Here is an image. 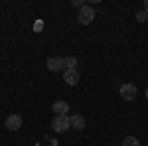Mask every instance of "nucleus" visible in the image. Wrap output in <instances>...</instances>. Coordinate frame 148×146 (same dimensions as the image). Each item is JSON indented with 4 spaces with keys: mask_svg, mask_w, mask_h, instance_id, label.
<instances>
[{
    "mask_svg": "<svg viewBox=\"0 0 148 146\" xmlns=\"http://www.w3.org/2000/svg\"><path fill=\"white\" fill-rule=\"evenodd\" d=\"M69 126H71V117L69 114H56L53 117V130L56 132H65L69 130Z\"/></svg>",
    "mask_w": 148,
    "mask_h": 146,
    "instance_id": "nucleus-1",
    "label": "nucleus"
},
{
    "mask_svg": "<svg viewBox=\"0 0 148 146\" xmlns=\"http://www.w3.org/2000/svg\"><path fill=\"white\" fill-rule=\"evenodd\" d=\"M95 20V10H93L91 6H83V8H79V12H77V22L81 24V26H89V24Z\"/></svg>",
    "mask_w": 148,
    "mask_h": 146,
    "instance_id": "nucleus-2",
    "label": "nucleus"
},
{
    "mask_svg": "<svg viewBox=\"0 0 148 146\" xmlns=\"http://www.w3.org/2000/svg\"><path fill=\"white\" fill-rule=\"evenodd\" d=\"M144 95H146V99H148V89H146V93H144Z\"/></svg>",
    "mask_w": 148,
    "mask_h": 146,
    "instance_id": "nucleus-15",
    "label": "nucleus"
},
{
    "mask_svg": "<svg viewBox=\"0 0 148 146\" xmlns=\"http://www.w3.org/2000/svg\"><path fill=\"white\" fill-rule=\"evenodd\" d=\"M123 146H140V140H138L136 136H126L125 140H123Z\"/></svg>",
    "mask_w": 148,
    "mask_h": 146,
    "instance_id": "nucleus-10",
    "label": "nucleus"
},
{
    "mask_svg": "<svg viewBox=\"0 0 148 146\" xmlns=\"http://www.w3.org/2000/svg\"><path fill=\"white\" fill-rule=\"evenodd\" d=\"M73 6H77V8H83V6H85V4H83V2H81V0H75V2H73Z\"/></svg>",
    "mask_w": 148,
    "mask_h": 146,
    "instance_id": "nucleus-13",
    "label": "nucleus"
},
{
    "mask_svg": "<svg viewBox=\"0 0 148 146\" xmlns=\"http://www.w3.org/2000/svg\"><path fill=\"white\" fill-rule=\"evenodd\" d=\"M71 128H75V130H83V128H85V119H83V114H73V117H71Z\"/></svg>",
    "mask_w": 148,
    "mask_h": 146,
    "instance_id": "nucleus-8",
    "label": "nucleus"
},
{
    "mask_svg": "<svg viewBox=\"0 0 148 146\" xmlns=\"http://www.w3.org/2000/svg\"><path fill=\"white\" fill-rule=\"evenodd\" d=\"M51 111L56 112V114H67L69 105H67L65 101H53V105H51Z\"/></svg>",
    "mask_w": 148,
    "mask_h": 146,
    "instance_id": "nucleus-7",
    "label": "nucleus"
},
{
    "mask_svg": "<svg viewBox=\"0 0 148 146\" xmlns=\"http://www.w3.org/2000/svg\"><path fill=\"white\" fill-rule=\"evenodd\" d=\"M47 69L51 71V73H57V71H61V69H65V57H49L47 59Z\"/></svg>",
    "mask_w": 148,
    "mask_h": 146,
    "instance_id": "nucleus-4",
    "label": "nucleus"
},
{
    "mask_svg": "<svg viewBox=\"0 0 148 146\" xmlns=\"http://www.w3.org/2000/svg\"><path fill=\"white\" fill-rule=\"evenodd\" d=\"M77 65H79V59L73 56L65 57V69H77Z\"/></svg>",
    "mask_w": 148,
    "mask_h": 146,
    "instance_id": "nucleus-9",
    "label": "nucleus"
},
{
    "mask_svg": "<svg viewBox=\"0 0 148 146\" xmlns=\"http://www.w3.org/2000/svg\"><path fill=\"white\" fill-rule=\"evenodd\" d=\"M42 28H44V24H42V22H36V26H34V30H36V32H40Z\"/></svg>",
    "mask_w": 148,
    "mask_h": 146,
    "instance_id": "nucleus-12",
    "label": "nucleus"
},
{
    "mask_svg": "<svg viewBox=\"0 0 148 146\" xmlns=\"http://www.w3.org/2000/svg\"><path fill=\"white\" fill-rule=\"evenodd\" d=\"M136 20H138V22H146V20H148V14H146L144 10L136 12Z\"/></svg>",
    "mask_w": 148,
    "mask_h": 146,
    "instance_id": "nucleus-11",
    "label": "nucleus"
},
{
    "mask_svg": "<svg viewBox=\"0 0 148 146\" xmlns=\"http://www.w3.org/2000/svg\"><path fill=\"white\" fill-rule=\"evenodd\" d=\"M6 128L8 130H18V128H22V117L20 114H8L6 117Z\"/></svg>",
    "mask_w": 148,
    "mask_h": 146,
    "instance_id": "nucleus-5",
    "label": "nucleus"
},
{
    "mask_svg": "<svg viewBox=\"0 0 148 146\" xmlns=\"http://www.w3.org/2000/svg\"><path fill=\"white\" fill-rule=\"evenodd\" d=\"M79 79H81V75H79L77 69H65V73H63V81H65L67 85H77Z\"/></svg>",
    "mask_w": 148,
    "mask_h": 146,
    "instance_id": "nucleus-6",
    "label": "nucleus"
},
{
    "mask_svg": "<svg viewBox=\"0 0 148 146\" xmlns=\"http://www.w3.org/2000/svg\"><path fill=\"white\" fill-rule=\"evenodd\" d=\"M144 12H146V14H148V0H146V2H144Z\"/></svg>",
    "mask_w": 148,
    "mask_h": 146,
    "instance_id": "nucleus-14",
    "label": "nucleus"
},
{
    "mask_svg": "<svg viewBox=\"0 0 148 146\" xmlns=\"http://www.w3.org/2000/svg\"><path fill=\"white\" fill-rule=\"evenodd\" d=\"M119 95H121L125 101H134V99H136V85H132V83H125V85H121Z\"/></svg>",
    "mask_w": 148,
    "mask_h": 146,
    "instance_id": "nucleus-3",
    "label": "nucleus"
}]
</instances>
